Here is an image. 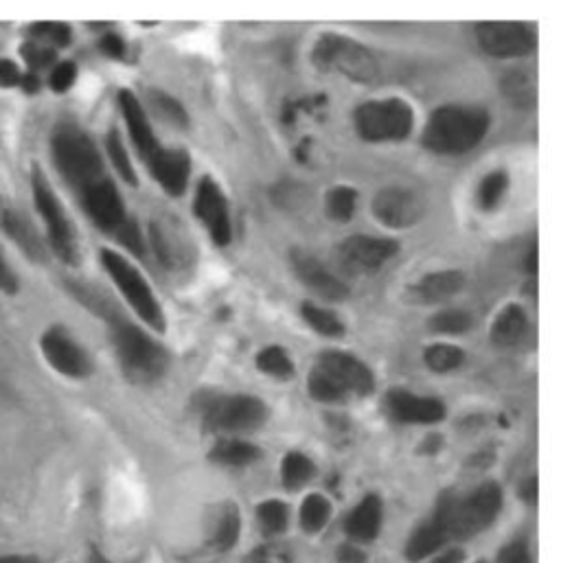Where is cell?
<instances>
[{"instance_id":"f546056e","label":"cell","mask_w":561,"mask_h":563,"mask_svg":"<svg viewBox=\"0 0 561 563\" xmlns=\"http://www.w3.org/2000/svg\"><path fill=\"white\" fill-rule=\"evenodd\" d=\"M300 311H302L305 322L314 331H318V333H322L327 338H340L344 333V324H342V320L333 311H329L324 307H318L314 302H305Z\"/></svg>"},{"instance_id":"e575fe53","label":"cell","mask_w":561,"mask_h":563,"mask_svg":"<svg viewBox=\"0 0 561 563\" xmlns=\"http://www.w3.org/2000/svg\"><path fill=\"white\" fill-rule=\"evenodd\" d=\"M257 368L271 377L289 379L294 375V364L280 346H268L257 355Z\"/></svg>"},{"instance_id":"681fc988","label":"cell","mask_w":561,"mask_h":563,"mask_svg":"<svg viewBox=\"0 0 561 563\" xmlns=\"http://www.w3.org/2000/svg\"><path fill=\"white\" fill-rule=\"evenodd\" d=\"M338 562L340 563H366V555L353 544V542H349V544H344V547H340V551H338Z\"/></svg>"},{"instance_id":"7bdbcfd3","label":"cell","mask_w":561,"mask_h":563,"mask_svg":"<svg viewBox=\"0 0 561 563\" xmlns=\"http://www.w3.org/2000/svg\"><path fill=\"white\" fill-rule=\"evenodd\" d=\"M242 563H292V555L283 544L268 542L255 549Z\"/></svg>"},{"instance_id":"2e32d148","label":"cell","mask_w":561,"mask_h":563,"mask_svg":"<svg viewBox=\"0 0 561 563\" xmlns=\"http://www.w3.org/2000/svg\"><path fill=\"white\" fill-rule=\"evenodd\" d=\"M196 216L211 233L213 242L218 246L231 244V218H229V205L213 178H202L196 191Z\"/></svg>"},{"instance_id":"5bb4252c","label":"cell","mask_w":561,"mask_h":563,"mask_svg":"<svg viewBox=\"0 0 561 563\" xmlns=\"http://www.w3.org/2000/svg\"><path fill=\"white\" fill-rule=\"evenodd\" d=\"M40 349L44 360L64 377L84 379L92 373L88 353L62 327L46 329L40 338Z\"/></svg>"},{"instance_id":"f907efd6","label":"cell","mask_w":561,"mask_h":563,"mask_svg":"<svg viewBox=\"0 0 561 563\" xmlns=\"http://www.w3.org/2000/svg\"><path fill=\"white\" fill-rule=\"evenodd\" d=\"M20 86H22V90L29 92V95L37 92V90H40V77H37V73H31V70H29V73H22Z\"/></svg>"},{"instance_id":"52a82bcc","label":"cell","mask_w":561,"mask_h":563,"mask_svg":"<svg viewBox=\"0 0 561 563\" xmlns=\"http://www.w3.org/2000/svg\"><path fill=\"white\" fill-rule=\"evenodd\" d=\"M311 57L320 70H336L358 84H373L380 75V64L375 55L366 46L346 35H320Z\"/></svg>"},{"instance_id":"8d00e7d4","label":"cell","mask_w":561,"mask_h":563,"mask_svg":"<svg viewBox=\"0 0 561 563\" xmlns=\"http://www.w3.org/2000/svg\"><path fill=\"white\" fill-rule=\"evenodd\" d=\"M29 37L35 42H42L51 48H59V46H68L70 44V29L66 24L59 22H37L33 26H29Z\"/></svg>"},{"instance_id":"7a4b0ae2","label":"cell","mask_w":561,"mask_h":563,"mask_svg":"<svg viewBox=\"0 0 561 563\" xmlns=\"http://www.w3.org/2000/svg\"><path fill=\"white\" fill-rule=\"evenodd\" d=\"M487 130V110L476 106H443L430 114L421 141L435 154H465L485 139Z\"/></svg>"},{"instance_id":"f5cc1de1","label":"cell","mask_w":561,"mask_h":563,"mask_svg":"<svg viewBox=\"0 0 561 563\" xmlns=\"http://www.w3.org/2000/svg\"><path fill=\"white\" fill-rule=\"evenodd\" d=\"M527 268H529L531 273H536V271H538V249H536V246H534V249H531V253H529Z\"/></svg>"},{"instance_id":"4fadbf2b","label":"cell","mask_w":561,"mask_h":563,"mask_svg":"<svg viewBox=\"0 0 561 563\" xmlns=\"http://www.w3.org/2000/svg\"><path fill=\"white\" fill-rule=\"evenodd\" d=\"M479 44L485 53L507 59L529 55L536 44V31L525 22H483L476 26Z\"/></svg>"},{"instance_id":"d590c367","label":"cell","mask_w":561,"mask_h":563,"mask_svg":"<svg viewBox=\"0 0 561 563\" xmlns=\"http://www.w3.org/2000/svg\"><path fill=\"white\" fill-rule=\"evenodd\" d=\"M472 322H474V318L463 309H443V311L435 313L428 324L435 333L457 335V333H465L472 327Z\"/></svg>"},{"instance_id":"1f68e13d","label":"cell","mask_w":561,"mask_h":563,"mask_svg":"<svg viewBox=\"0 0 561 563\" xmlns=\"http://www.w3.org/2000/svg\"><path fill=\"white\" fill-rule=\"evenodd\" d=\"M358 205V191L351 187H336L327 194L324 209L333 222H351Z\"/></svg>"},{"instance_id":"8fae6325","label":"cell","mask_w":561,"mask_h":563,"mask_svg":"<svg viewBox=\"0 0 561 563\" xmlns=\"http://www.w3.org/2000/svg\"><path fill=\"white\" fill-rule=\"evenodd\" d=\"M101 264L110 279L117 283L121 294L128 298L132 309L156 331H165V313L154 296L152 287L143 279V275L119 253L101 251Z\"/></svg>"},{"instance_id":"db71d44e","label":"cell","mask_w":561,"mask_h":563,"mask_svg":"<svg viewBox=\"0 0 561 563\" xmlns=\"http://www.w3.org/2000/svg\"><path fill=\"white\" fill-rule=\"evenodd\" d=\"M0 563H37L35 560H31V558H0Z\"/></svg>"},{"instance_id":"ffe728a7","label":"cell","mask_w":561,"mask_h":563,"mask_svg":"<svg viewBox=\"0 0 561 563\" xmlns=\"http://www.w3.org/2000/svg\"><path fill=\"white\" fill-rule=\"evenodd\" d=\"M119 108H121V114L128 123V132H130V139L134 143L136 152L147 161L161 147V143L154 136V130L147 121L145 110L141 108V101L134 97L132 90H121L119 92Z\"/></svg>"},{"instance_id":"5b68a950","label":"cell","mask_w":561,"mask_h":563,"mask_svg":"<svg viewBox=\"0 0 561 563\" xmlns=\"http://www.w3.org/2000/svg\"><path fill=\"white\" fill-rule=\"evenodd\" d=\"M112 340L123 375L134 384H154L167 371L169 355L145 331L125 322L112 320Z\"/></svg>"},{"instance_id":"f6af8a7d","label":"cell","mask_w":561,"mask_h":563,"mask_svg":"<svg viewBox=\"0 0 561 563\" xmlns=\"http://www.w3.org/2000/svg\"><path fill=\"white\" fill-rule=\"evenodd\" d=\"M498 563H531V553H529L527 542L518 540V542H512L509 547H505L498 558Z\"/></svg>"},{"instance_id":"603a6c76","label":"cell","mask_w":561,"mask_h":563,"mask_svg":"<svg viewBox=\"0 0 561 563\" xmlns=\"http://www.w3.org/2000/svg\"><path fill=\"white\" fill-rule=\"evenodd\" d=\"M450 542V533L448 527L443 525V520L432 514L410 538L408 547H406V558L410 562H421L432 558L435 553H439L446 544Z\"/></svg>"},{"instance_id":"d6a6232c","label":"cell","mask_w":561,"mask_h":563,"mask_svg":"<svg viewBox=\"0 0 561 563\" xmlns=\"http://www.w3.org/2000/svg\"><path fill=\"white\" fill-rule=\"evenodd\" d=\"M424 360H426L430 371L450 373V371H457L463 364L465 353H463V349H459L454 344H432V346L426 349Z\"/></svg>"},{"instance_id":"d4e9b609","label":"cell","mask_w":561,"mask_h":563,"mask_svg":"<svg viewBox=\"0 0 561 563\" xmlns=\"http://www.w3.org/2000/svg\"><path fill=\"white\" fill-rule=\"evenodd\" d=\"M152 244L156 249V257L169 271H176V268L189 264L191 246L185 244L183 238L172 235V231L163 222H154L152 224Z\"/></svg>"},{"instance_id":"9f6ffc18","label":"cell","mask_w":561,"mask_h":563,"mask_svg":"<svg viewBox=\"0 0 561 563\" xmlns=\"http://www.w3.org/2000/svg\"><path fill=\"white\" fill-rule=\"evenodd\" d=\"M479 563H485V562H479Z\"/></svg>"},{"instance_id":"83f0119b","label":"cell","mask_w":561,"mask_h":563,"mask_svg":"<svg viewBox=\"0 0 561 563\" xmlns=\"http://www.w3.org/2000/svg\"><path fill=\"white\" fill-rule=\"evenodd\" d=\"M209 459L222 467H246L262 459V450L240 439H227V441H220L209 452Z\"/></svg>"},{"instance_id":"b9f144b4","label":"cell","mask_w":561,"mask_h":563,"mask_svg":"<svg viewBox=\"0 0 561 563\" xmlns=\"http://www.w3.org/2000/svg\"><path fill=\"white\" fill-rule=\"evenodd\" d=\"M20 55L24 57V62L29 64V70L31 73H37L46 66L53 64L55 59V48L42 44V42H35V40H26L22 46H20Z\"/></svg>"},{"instance_id":"7c38bea8","label":"cell","mask_w":561,"mask_h":563,"mask_svg":"<svg viewBox=\"0 0 561 563\" xmlns=\"http://www.w3.org/2000/svg\"><path fill=\"white\" fill-rule=\"evenodd\" d=\"M399 251V244L386 238L353 235L338 249V264L346 275L364 277L377 273Z\"/></svg>"},{"instance_id":"30bf717a","label":"cell","mask_w":561,"mask_h":563,"mask_svg":"<svg viewBox=\"0 0 561 563\" xmlns=\"http://www.w3.org/2000/svg\"><path fill=\"white\" fill-rule=\"evenodd\" d=\"M268 419V406L251 395L211 397L202 406L205 428L222 434L253 432Z\"/></svg>"},{"instance_id":"f35d334b","label":"cell","mask_w":561,"mask_h":563,"mask_svg":"<svg viewBox=\"0 0 561 563\" xmlns=\"http://www.w3.org/2000/svg\"><path fill=\"white\" fill-rule=\"evenodd\" d=\"M106 147H108V156H110L114 169L119 172V176H121L128 185L134 187V185H136V174H134V167H132V163H130V156H128V152H125V147H123V141H121V136H119L117 130H112V132L108 134Z\"/></svg>"},{"instance_id":"d6986e66","label":"cell","mask_w":561,"mask_h":563,"mask_svg":"<svg viewBox=\"0 0 561 563\" xmlns=\"http://www.w3.org/2000/svg\"><path fill=\"white\" fill-rule=\"evenodd\" d=\"M150 174L154 180L174 198L183 196L189 183L191 174V161L187 152L180 150H165L158 147L150 158H147Z\"/></svg>"},{"instance_id":"8992f818","label":"cell","mask_w":561,"mask_h":563,"mask_svg":"<svg viewBox=\"0 0 561 563\" xmlns=\"http://www.w3.org/2000/svg\"><path fill=\"white\" fill-rule=\"evenodd\" d=\"M81 200L84 211L92 220L97 229L112 235L117 242H121L128 251L143 257L145 246L141 240V231L134 220L128 218L123 200L117 191V187L106 178L97 180L95 185L86 187L81 194H77Z\"/></svg>"},{"instance_id":"7dc6e473","label":"cell","mask_w":561,"mask_h":563,"mask_svg":"<svg viewBox=\"0 0 561 563\" xmlns=\"http://www.w3.org/2000/svg\"><path fill=\"white\" fill-rule=\"evenodd\" d=\"M99 48H101L108 57H114V59L123 57V53H125V44H123V40H121L119 35H114V33L103 35V37H101V42H99Z\"/></svg>"},{"instance_id":"7402d4cb","label":"cell","mask_w":561,"mask_h":563,"mask_svg":"<svg viewBox=\"0 0 561 563\" xmlns=\"http://www.w3.org/2000/svg\"><path fill=\"white\" fill-rule=\"evenodd\" d=\"M382 520H384V505L375 494H371L346 516L344 531L349 540L366 544L380 536Z\"/></svg>"},{"instance_id":"e0dca14e","label":"cell","mask_w":561,"mask_h":563,"mask_svg":"<svg viewBox=\"0 0 561 563\" xmlns=\"http://www.w3.org/2000/svg\"><path fill=\"white\" fill-rule=\"evenodd\" d=\"M388 415L399 423H439L446 417V406L435 397H419L408 390L395 388L386 397Z\"/></svg>"},{"instance_id":"44dd1931","label":"cell","mask_w":561,"mask_h":563,"mask_svg":"<svg viewBox=\"0 0 561 563\" xmlns=\"http://www.w3.org/2000/svg\"><path fill=\"white\" fill-rule=\"evenodd\" d=\"M0 229L33 262H44V244L33 224L11 205H0Z\"/></svg>"},{"instance_id":"277c9868","label":"cell","mask_w":561,"mask_h":563,"mask_svg":"<svg viewBox=\"0 0 561 563\" xmlns=\"http://www.w3.org/2000/svg\"><path fill=\"white\" fill-rule=\"evenodd\" d=\"M51 152H53V163L59 176L77 194H81L86 187L95 185L97 180L106 178L103 163L95 143L77 125H70V123L57 125L51 139Z\"/></svg>"},{"instance_id":"9a60e30c","label":"cell","mask_w":561,"mask_h":563,"mask_svg":"<svg viewBox=\"0 0 561 563\" xmlns=\"http://www.w3.org/2000/svg\"><path fill=\"white\" fill-rule=\"evenodd\" d=\"M373 216L388 229H408L424 218V202L410 189L388 187L375 196Z\"/></svg>"},{"instance_id":"11a10c76","label":"cell","mask_w":561,"mask_h":563,"mask_svg":"<svg viewBox=\"0 0 561 563\" xmlns=\"http://www.w3.org/2000/svg\"><path fill=\"white\" fill-rule=\"evenodd\" d=\"M92 563H110V562H108V560H106V558H101V555H97V553H95V555H92Z\"/></svg>"},{"instance_id":"484cf974","label":"cell","mask_w":561,"mask_h":563,"mask_svg":"<svg viewBox=\"0 0 561 563\" xmlns=\"http://www.w3.org/2000/svg\"><path fill=\"white\" fill-rule=\"evenodd\" d=\"M527 324H529L527 311L520 305H509L494 320L492 342L496 346H516L525 338Z\"/></svg>"},{"instance_id":"ba28073f","label":"cell","mask_w":561,"mask_h":563,"mask_svg":"<svg viewBox=\"0 0 561 563\" xmlns=\"http://www.w3.org/2000/svg\"><path fill=\"white\" fill-rule=\"evenodd\" d=\"M31 191H33V202L35 209L46 227V238L53 249V253L68 266H75L79 260V246L77 238L73 231V224L66 218L64 207L59 205L51 183L46 180L44 172L33 165L31 167Z\"/></svg>"},{"instance_id":"ee69618b","label":"cell","mask_w":561,"mask_h":563,"mask_svg":"<svg viewBox=\"0 0 561 563\" xmlns=\"http://www.w3.org/2000/svg\"><path fill=\"white\" fill-rule=\"evenodd\" d=\"M77 79V66L75 62H62L51 73V88L55 92H66Z\"/></svg>"},{"instance_id":"cb8c5ba5","label":"cell","mask_w":561,"mask_h":563,"mask_svg":"<svg viewBox=\"0 0 561 563\" xmlns=\"http://www.w3.org/2000/svg\"><path fill=\"white\" fill-rule=\"evenodd\" d=\"M465 285V277L457 271H443V273H432L424 277L421 282L413 287V298L424 305H435L452 298L459 294Z\"/></svg>"},{"instance_id":"f1b7e54d","label":"cell","mask_w":561,"mask_h":563,"mask_svg":"<svg viewBox=\"0 0 561 563\" xmlns=\"http://www.w3.org/2000/svg\"><path fill=\"white\" fill-rule=\"evenodd\" d=\"M331 516V505L327 498H322L320 494H311L302 500L300 507V527L307 533H320Z\"/></svg>"},{"instance_id":"4dcf8cb0","label":"cell","mask_w":561,"mask_h":563,"mask_svg":"<svg viewBox=\"0 0 561 563\" xmlns=\"http://www.w3.org/2000/svg\"><path fill=\"white\" fill-rule=\"evenodd\" d=\"M316 467L314 463L300 454V452H289L283 461V467H280V476H283V485L287 489H300L302 485H307L314 476Z\"/></svg>"},{"instance_id":"3957f363","label":"cell","mask_w":561,"mask_h":563,"mask_svg":"<svg viewBox=\"0 0 561 563\" xmlns=\"http://www.w3.org/2000/svg\"><path fill=\"white\" fill-rule=\"evenodd\" d=\"M503 507V492L496 483H485L470 496L443 494L435 514L446 522L452 540H468L494 525Z\"/></svg>"},{"instance_id":"9c48e42d","label":"cell","mask_w":561,"mask_h":563,"mask_svg":"<svg viewBox=\"0 0 561 563\" xmlns=\"http://www.w3.org/2000/svg\"><path fill=\"white\" fill-rule=\"evenodd\" d=\"M415 125V112L404 99H382L362 103L355 110V128L369 143L404 141Z\"/></svg>"},{"instance_id":"816d5d0a","label":"cell","mask_w":561,"mask_h":563,"mask_svg":"<svg viewBox=\"0 0 561 563\" xmlns=\"http://www.w3.org/2000/svg\"><path fill=\"white\" fill-rule=\"evenodd\" d=\"M463 562V553L461 551H450V553H443L439 555L437 560H432L430 563H461Z\"/></svg>"},{"instance_id":"60d3db41","label":"cell","mask_w":561,"mask_h":563,"mask_svg":"<svg viewBox=\"0 0 561 563\" xmlns=\"http://www.w3.org/2000/svg\"><path fill=\"white\" fill-rule=\"evenodd\" d=\"M505 95L518 106H531L536 99V86L529 84V77L525 73H509L505 77Z\"/></svg>"},{"instance_id":"836d02e7","label":"cell","mask_w":561,"mask_h":563,"mask_svg":"<svg viewBox=\"0 0 561 563\" xmlns=\"http://www.w3.org/2000/svg\"><path fill=\"white\" fill-rule=\"evenodd\" d=\"M287 507L279 500H268L257 507V522L268 538H277L287 529Z\"/></svg>"},{"instance_id":"6da1fadb","label":"cell","mask_w":561,"mask_h":563,"mask_svg":"<svg viewBox=\"0 0 561 563\" xmlns=\"http://www.w3.org/2000/svg\"><path fill=\"white\" fill-rule=\"evenodd\" d=\"M307 390L316 401L338 404L349 397H366L375 390L371 368L351 353L322 351L307 377Z\"/></svg>"},{"instance_id":"bcb514c9","label":"cell","mask_w":561,"mask_h":563,"mask_svg":"<svg viewBox=\"0 0 561 563\" xmlns=\"http://www.w3.org/2000/svg\"><path fill=\"white\" fill-rule=\"evenodd\" d=\"M22 81V70L18 68L15 62L0 57V88H13L20 86Z\"/></svg>"},{"instance_id":"4316f807","label":"cell","mask_w":561,"mask_h":563,"mask_svg":"<svg viewBox=\"0 0 561 563\" xmlns=\"http://www.w3.org/2000/svg\"><path fill=\"white\" fill-rule=\"evenodd\" d=\"M240 529H242L240 511L235 509V505H224L213 518V527L209 536L211 549L218 553L231 551L240 540Z\"/></svg>"},{"instance_id":"ab89813d","label":"cell","mask_w":561,"mask_h":563,"mask_svg":"<svg viewBox=\"0 0 561 563\" xmlns=\"http://www.w3.org/2000/svg\"><path fill=\"white\" fill-rule=\"evenodd\" d=\"M509 187V178L505 172H494L490 176H485V180L481 183L479 189V202L485 211H492L498 207V202L503 200L505 191Z\"/></svg>"},{"instance_id":"ac0fdd59","label":"cell","mask_w":561,"mask_h":563,"mask_svg":"<svg viewBox=\"0 0 561 563\" xmlns=\"http://www.w3.org/2000/svg\"><path fill=\"white\" fill-rule=\"evenodd\" d=\"M289 262H292L294 275L316 296H320L324 300H333V302L349 296V287L340 282L333 273H329L316 257H311L302 251H294Z\"/></svg>"},{"instance_id":"c3c4849f","label":"cell","mask_w":561,"mask_h":563,"mask_svg":"<svg viewBox=\"0 0 561 563\" xmlns=\"http://www.w3.org/2000/svg\"><path fill=\"white\" fill-rule=\"evenodd\" d=\"M0 291H4V294H15L18 291V279H15L13 271L9 268V264L4 262L2 253H0Z\"/></svg>"},{"instance_id":"74e56055","label":"cell","mask_w":561,"mask_h":563,"mask_svg":"<svg viewBox=\"0 0 561 563\" xmlns=\"http://www.w3.org/2000/svg\"><path fill=\"white\" fill-rule=\"evenodd\" d=\"M150 103L154 106V110L167 119L169 123L178 125V128H187L189 125V117H187V110L174 99L169 97L167 92L163 90H150Z\"/></svg>"}]
</instances>
